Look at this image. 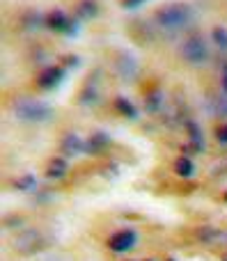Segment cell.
<instances>
[{"instance_id": "cell-16", "label": "cell", "mask_w": 227, "mask_h": 261, "mask_svg": "<svg viewBox=\"0 0 227 261\" xmlns=\"http://www.w3.org/2000/svg\"><path fill=\"white\" fill-rule=\"evenodd\" d=\"M46 25V16L44 14H39V12H26L23 14V28L26 30H39V28H44Z\"/></svg>"}, {"instance_id": "cell-18", "label": "cell", "mask_w": 227, "mask_h": 261, "mask_svg": "<svg viewBox=\"0 0 227 261\" xmlns=\"http://www.w3.org/2000/svg\"><path fill=\"white\" fill-rule=\"evenodd\" d=\"M96 101H99V92H96L94 81L90 78V83L85 85V90L81 92V103L83 106H90V103H96Z\"/></svg>"}, {"instance_id": "cell-21", "label": "cell", "mask_w": 227, "mask_h": 261, "mask_svg": "<svg viewBox=\"0 0 227 261\" xmlns=\"http://www.w3.org/2000/svg\"><path fill=\"white\" fill-rule=\"evenodd\" d=\"M214 113L218 115V117H227V94L225 92H220L214 99Z\"/></svg>"}, {"instance_id": "cell-7", "label": "cell", "mask_w": 227, "mask_h": 261, "mask_svg": "<svg viewBox=\"0 0 227 261\" xmlns=\"http://www.w3.org/2000/svg\"><path fill=\"white\" fill-rule=\"evenodd\" d=\"M85 147H87V142L78 133H67L62 138V144H60V149H62V153L67 158H73V156L85 153Z\"/></svg>"}, {"instance_id": "cell-6", "label": "cell", "mask_w": 227, "mask_h": 261, "mask_svg": "<svg viewBox=\"0 0 227 261\" xmlns=\"http://www.w3.org/2000/svg\"><path fill=\"white\" fill-rule=\"evenodd\" d=\"M64 76H67V71H64L62 67H46L44 71L37 76V85L41 87V90H53V87H58L60 83L64 81Z\"/></svg>"}, {"instance_id": "cell-17", "label": "cell", "mask_w": 227, "mask_h": 261, "mask_svg": "<svg viewBox=\"0 0 227 261\" xmlns=\"http://www.w3.org/2000/svg\"><path fill=\"white\" fill-rule=\"evenodd\" d=\"M108 142H110V138H108V135H106V133H94L90 140H87V147H85V151H87V153H96V151H99V149H104Z\"/></svg>"}, {"instance_id": "cell-14", "label": "cell", "mask_w": 227, "mask_h": 261, "mask_svg": "<svg viewBox=\"0 0 227 261\" xmlns=\"http://www.w3.org/2000/svg\"><path fill=\"white\" fill-rule=\"evenodd\" d=\"M174 172H177V176H182V179H191V176L195 174V165H193V161L188 156H179L177 161H174Z\"/></svg>"}, {"instance_id": "cell-27", "label": "cell", "mask_w": 227, "mask_h": 261, "mask_svg": "<svg viewBox=\"0 0 227 261\" xmlns=\"http://www.w3.org/2000/svg\"><path fill=\"white\" fill-rule=\"evenodd\" d=\"M170 261H172V259H170Z\"/></svg>"}, {"instance_id": "cell-2", "label": "cell", "mask_w": 227, "mask_h": 261, "mask_svg": "<svg viewBox=\"0 0 227 261\" xmlns=\"http://www.w3.org/2000/svg\"><path fill=\"white\" fill-rule=\"evenodd\" d=\"M12 110L16 115V119L21 122H30V124H44L53 117V108L44 101L37 99H28V96H21L12 103Z\"/></svg>"}, {"instance_id": "cell-20", "label": "cell", "mask_w": 227, "mask_h": 261, "mask_svg": "<svg viewBox=\"0 0 227 261\" xmlns=\"http://www.w3.org/2000/svg\"><path fill=\"white\" fill-rule=\"evenodd\" d=\"M16 188L23 190V193H32V190L37 188V179L32 174H23L21 179L16 181Z\"/></svg>"}, {"instance_id": "cell-10", "label": "cell", "mask_w": 227, "mask_h": 261, "mask_svg": "<svg viewBox=\"0 0 227 261\" xmlns=\"http://www.w3.org/2000/svg\"><path fill=\"white\" fill-rule=\"evenodd\" d=\"M186 128H188V151H202L205 149V135H202L200 124L186 122Z\"/></svg>"}, {"instance_id": "cell-15", "label": "cell", "mask_w": 227, "mask_h": 261, "mask_svg": "<svg viewBox=\"0 0 227 261\" xmlns=\"http://www.w3.org/2000/svg\"><path fill=\"white\" fill-rule=\"evenodd\" d=\"M115 110H117L119 115H124L127 119H138V108L127 96H117V99H115Z\"/></svg>"}, {"instance_id": "cell-5", "label": "cell", "mask_w": 227, "mask_h": 261, "mask_svg": "<svg viewBox=\"0 0 227 261\" xmlns=\"http://www.w3.org/2000/svg\"><path fill=\"white\" fill-rule=\"evenodd\" d=\"M136 241H138L136 229H122L108 239V248L113 250V252L122 254V252H129L131 248H136Z\"/></svg>"}, {"instance_id": "cell-26", "label": "cell", "mask_w": 227, "mask_h": 261, "mask_svg": "<svg viewBox=\"0 0 227 261\" xmlns=\"http://www.w3.org/2000/svg\"><path fill=\"white\" fill-rule=\"evenodd\" d=\"M225 199H227V195H225Z\"/></svg>"}, {"instance_id": "cell-12", "label": "cell", "mask_w": 227, "mask_h": 261, "mask_svg": "<svg viewBox=\"0 0 227 261\" xmlns=\"http://www.w3.org/2000/svg\"><path fill=\"white\" fill-rule=\"evenodd\" d=\"M67 172H69V165L64 158H51L48 161V167H46V176H48V179H55V181L64 179Z\"/></svg>"}, {"instance_id": "cell-13", "label": "cell", "mask_w": 227, "mask_h": 261, "mask_svg": "<svg viewBox=\"0 0 227 261\" xmlns=\"http://www.w3.org/2000/svg\"><path fill=\"white\" fill-rule=\"evenodd\" d=\"M163 103H165V94L159 90V87H154V90L147 92V96H145V108L149 110V113H159V110L163 108Z\"/></svg>"}, {"instance_id": "cell-25", "label": "cell", "mask_w": 227, "mask_h": 261, "mask_svg": "<svg viewBox=\"0 0 227 261\" xmlns=\"http://www.w3.org/2000/svg\"><path fill=\"white\" fill-rule=\"evenodd\" d=\"M223 261H227V252H225V254H223Z\"/></svg>"}, {"instance_id": "cell-11", "label": "cell", "mask_w": 227, "mask_h": 261, "mask_svg": "<svg viewBox=\"0 0 227 261\" xmlns=\"http://www.w3.org/2000/svg\"><path fill=\"white\" fill-rule=\"evenodd\" d=\"M99 14V5L96 0H81L76 5V18L78 21H92Z\"/></svg>"}, {"instance_id": "cell-22", "label": "cell", "mask_w": 227, "mask_h": 261, "mask_svg": "<svg viewBox=\"0 0 227 261\" xmlns=\"http://www.w3.org/2000/svg\"><path fill=\"white\" fill-rule=\"evenodd\" d=\"M147 0H122V7L124 9H138V7H142Z\"/></svg>"}, {"instance_id": "cell-9", "label": "cell", "mask_w": 227, "mask_h": 261, "mask_svg": "<svg viewBox=\"0 0 227 261\" xmlns=\"http://www.w3.org/2000/svg\"><path fill=\"white\" fill-rule=\"evenodd\" d=\"M117 73L124 78V81H131V78H136V73H138L136 58H133V55H129V53L119 55V60H117Z\"/></svg>"}, {"instance_id": "cell-23", "label": "cell", "mask_w": 227, "mask_h": 261, "mask_svg": "<svg viewBox=\"0 0 227 261\" xmlns=\"http://www.w3.org/2000/svg\"><path fill=\"white\" fill-rule=\"evenodd\" d=\"M216 140H218L220 144H225V147H227V124L218 126V130H216Z\"/></svg>"}, {"instance_id": "cell-4", "label": "cell", "mask_w": 227, "mask_h": 261, "mask_svg": "<svg viewBox=\"0 0 227 261\" xmlns=\"http://www.w3.org/2000/svg\"><path fill=\"white\" fill-rule=\"evenodd\" d=\"M46 28L60 32V35L73 37V35H78V18H71L64 9H51L46 14Z\"/></svg>"}, {"instance_id": "cell-1", "label": "cell", "mask_w": 227, "mask_h": 261, "mask_svg": "<svg viewBox=\"0 0 227 261\" xmlns=\"http://www.w3.org/2000/svg\"><path fill=\"white\" fill-rule=\"evenodd\" d=\"M195 18V12H193L191 5L186 3H170L163 5L161 9H156L154 14V21L161 30L165 32H179L184 28H188Z\"/></svg>"}, {"instance_id": "cell-8", "label": "cell", "mask_w": 227, "mask_h": 261, "mask_svg": "<svg viewBox=\"0 0 227 261\" xmlns=\"http://www.w3.org/2000/svg\"><path fill=\"white\" fill-rule=\"evenodd\" d=\"M39 243H41L39 231L28 229V231H23V234L18 236L16 241H14V248H16L18 252H32V250L39 248Z\"/></svg>"}, {"instance_id": "cell-24", "label": "cell", "mask_w": 227, "mask_h": 261, "mask_svg": "<svg viewBox=\"0 0 227 261\" xmlns=\"http://www.w3.org/2000/svg\"><path fill=\"white\" fill-rule=\"evenodd\" d=\"M220 87L227 94V62H223V71H220Z\"/></svg>"}, {"instance_id": "cell-19", "label": "cell", "mask_w": 227, "mask_h": 261, "mask_svg": "<svg viewBox=\"0 0 227 261\" xmlns=\"http://www.w3.org/2000/svg\"><path fill=\"white\" fill-rule=\"evenodd\" d=\"M211 39H214L216 48L223 50V53H227V28L216 25L214 30H211Z\"/></svg>"}, {"instance_id": "cell-3", "label": "cell", "mask_w": 227, "mask_h": 261, "mask_svg": "<svg viewBox=\"0 0 227 261\" xmlns=\"http://www.w3.org/2000/svg\"><path fill=\"white\" fill-rule=\"evenodd\" d=\"M182 58L193 67H200L209 60V44L202 35H191L182 44Z\"/></svg>"}]
</instances>
